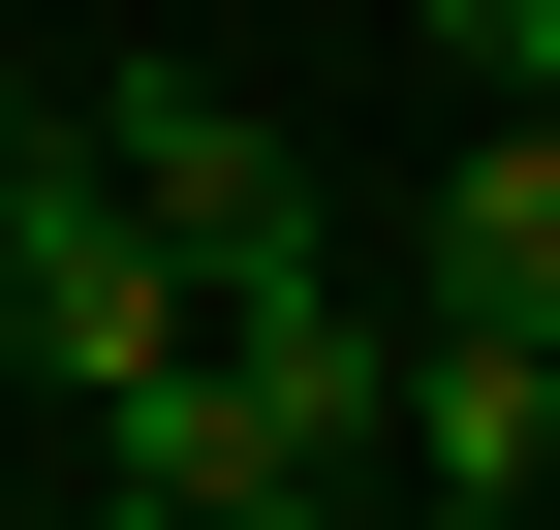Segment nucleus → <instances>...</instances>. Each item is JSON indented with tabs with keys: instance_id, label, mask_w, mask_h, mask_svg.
Instances as JSON below:
<instances>
[{
	"instance_id": "obj_2",
	"label": "nucleus",
	"mask_w": 560,
	"mask_h": 530,
	"mask_svg": "<svg viewBox=\"0 0 560 530\" xmlns=\"http://www.w3.org/2000/svg\"><path fill=\"white\" fill-rule=\"evenodd\" d=\"M187 312L249 344V406L312 437V469H405V312H342V281H312V219H249V250H219Z\"/></svg>"
},
{
	"instance_id": "obj_7",
	"label": "nucleus",
	"mask_w": 560,
	"mask_h": 530,
	"mask_svg": "<svg viewBox=\"0 0 560 530\" xmlns=\"http://www.w3.org/2000/svg\"><path fill=\"white\" fill-rule=\"evenodd\" d=\"M436 62L467 94H560V0H436Z\"/></svg>"
},
{
	"instance_id": "obj_5",
	"label": "nucleus",
	"mask_w": 560,
	"mask_h": 530,
	"mask_svg": "<svg viewBox=\"0 0 560 530\" xmlns=\"http://www.w3.org/2000/svg\"><path fill=\"white\" fill-rule=\"evenodd\" d=\"M405 499H560V344L529 312H405Z\"/></svg>"
},
{
	"instance_id": "obj_6",
	"label": "nucleus",
	"mask_w": 560,
	"mask_h": 530,
	"mask_svg": "<svg viewBox=\"0 0 560 530\" xmlns=\"http://www.w3.org/2000/svg\"><path fill=\"white\" fill-rule=\"evenodd\" d=\"M436 281H467V312H529V344H560V94H499V125L436 157Z\"/></svg>"
},
{
	"instance_id": "obj_4",
	"label": "nucleus",
	"mask_w": 560,
	"mask_h": 530,
	"mask_svg": "<svg viewBox=\"0 0 560 530\" xmlns=\"http://www.w3.org/2000/svg\"><path fill=\"white\" fill-rule=\"evenodd\" d=\"M62 125H94V157H125V219H156L187 281H219L249 219H312V157H280V125L219 94V62H94V94H62Z\"/></svg>"
},
{
	"instance_id": "obj_8",
	"label": "nucleus",
	"mask_w": 560,
	"mask_h": 530,
	"mask_svg": "<svg viewBox=\"0 0 560 530\" xmlns=\"http://www.w3.org/2000/svg\"><path fill=\"white\" fill-rule=\"evenodd\" d=\"M32 125H62V94H32V62H0V157H32Z\"/></svg>"
},
{
	"instance_id": "obj_1",
	"label": "nucleus",
	"mask_w": 560,
	"mask_h": 530,
	"mask_svg": "<svg viewBox=\"0 0 560 530\" xmlns=\"http://www.w3.org/2000/svg\"><path fill=\"white\" fill-rule=\"evenodd\" d=\"M0 344H62V406H125L156 344H219V312H187V250L125 219L94 125H32V157H0Z\"/></svg>"
},
{
	"instance_id": "obj_3",
	"label": "nucleus",
	"mask_w": 560,
	"mask_h": 530,
	"mask_svg": "<svg viewBox=\"0 0 560 530\" xmlns=\"http://www.w3.org/2000/svg\"><path fill=\"white\" fill-rule=\"evenodd\" d=\"M94 499H125V530H280V499H342V469L249 406V344H156V375L94 406Z\"/></svg>"
}]
</instances>
